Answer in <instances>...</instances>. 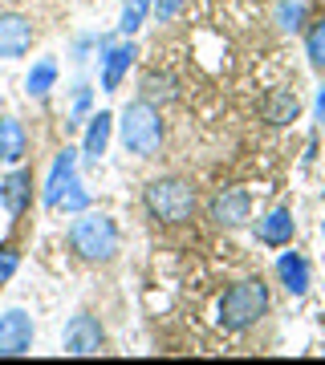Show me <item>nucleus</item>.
<instances>
[{"label": "nucleus", "instance_id": "1", "mask_svg": "<svg viewBox=\"0 0 325 365\" xmlns=\"http://www.w3.org/2000/svg\"><path fill=\"white\" fill-rule=\"evenodd\" d=\"M269 313V284L260 276H248L240 284H232L220 297V329L224 333H244Z\"/></svg>", "mask_w": 325, "mask_h": 365}, {"label": "nucleus", "instance_id": "2", "mask_svg": "<svg viewBox=\"0 0 325 365\" xmlns=\"http://www.w3.org/2000/svg\"><path fill=\"white\" fill-rule=\"evenodd\" d=\"M143 207L151 220L159 223H187L195 215V207H199V199H195V187L187 179H175V175H167V179H151L143 191Z\"/></svg>", "mask_w": 325, "mask_h": 365}, {"label": "nucleus", "instance_id": "3", "mask_svg": "<svg viewBox=\"0 0 325 365\" xmlns=\"http://www.w3.org/2000/svg\"><path fill=\"white\" fill-rule=\"evenodd\" d=\"M69 248L78 252L81 260L106 264L118 256V227L110 215L102 211H78V220L69 223Z\"/></svg>", "mask_w": 325, "mask_h": 365}, {"label": "nucleus", "instance_id": "4", "mask_svg": "<svg viewBox=\"0 0 325 365\" xmlns=\"http://www.w3.org/2000/svg\"><path fill=\"white\" fill-rule=\"evenodd\" d=\"M122 146H126L130 155L139 158H155L159 146H163V118H159V110L146 98H139V102H130L126 110H122Z\"/></svg>", "mask_w": 325, "mask_h": 365}, {"label": "nucleus", "instance_id": "5", "mask_svg": "<svg viewBox=\"0 0 325 365\" xmlns=\"http://www.w3.org/2000/svg\"><path fill=\"white\" fill-rule=\"evenodd\" d=\"M252 215V199H248L244 187H224V191H216L208 203V220L216 223V227H240V223Z\"/></svg>", "mask_w": 325, "mask_h": 365}, {"label": "nucleus", "instance_id": "6", "mask_svg": "<svg viewBox=\"0 0 325 365\" xmlns=\"http://www.w3.org/2000/svg\"><path fill=\"white\" fill-rule=\"evenodd\" d=\"M65 353L69 357H94V353H102V345H106V333H102V325L94 321L90 313H78L69 325H65Z\"/></svg>", "mask_w": 325, "mask_h": 365}, {"label": "nucleus", "instance_id": "7", "mask_svg": "<svg viewBox=\"0 0 325 365\" xmlns=\"http://www.w3.org/2000/svg\"><path fill=\"white\" fill-rule=\"evenodd\" d=\"M33 345V317L25 309L0 313V357H25Z\"/></svg>", "mask_w": 325, "mask_h": 365}, {"label": "nucleus", "instance_id": "8", "mask_svg": "<svg viewBox=\"0 0 325 365\" xmlns=\"http://www.w3.org/2000/svg\"><path fill=\"white\" fill-rule=\"evenodd\" d=\"M98 49H102V90L114 93L118 86H122V78H126L130 61L139 57V49H134V41H118V45H110V41H98Z\"/></svg>", "mask_w": 325, "mask_h": 365}, {"label": "nucleus", "instance_id": "9", "mask_svg": "<svg viewBox=\"0 0 325 365\" xmlns=\"http://www.w3.org/2000/svg\"><path fill=\"white\" fill-rule=\"evenodd\" d=\"M33 49V21L21 13H0V57H25Z\"/></svg>", "mask_w": 325, "mask_h": 365}, {"label": "nucleus", "instance_id": "10", "mask_svg": "<svg viewBox=\"0 0 325 365\" xmlns=\"http://www.w3.org/2000/svg\"><path fill=\"white\" fill-rule=\"evenodd\" d=\"M78 179V150H69V146H65L61 155L53 158V170H49V179H45V207H57V199L65 195V187H69V182Z\"/></svg>", "mask_w": 325, "mask_h": 365}, {"label": "nucleus", "instance_id": "11", "mask_svg": "<svg viewBox=\"0 0 325 365\" xmlns=\"http://www.w3.org/2000/svg\"><path fill=\"white\" fill-rule=\"evenodd\" d=\"M293 232H297V220H293V211L289 207H273L264 220L256 223V240L260 244H269V248H285V244H293Z\"/></svg>", "mask_w": 325, "mask_h": 365}, {"label": "nucleus", "instance_id": "12", "mask_svg": "<svg viewBox=\"0 0 325 365\" xmlns=\"http://www.w3.org/2000/svg\"><path fill=\"white\" fill-rule=\"evenodd\" d=\"M276 276H281V284H285L289 297H305L313 284V276H309V260L301 256V252H285L281 260H276Z\"/></svg>", "mask_w": 325, "mask_h": 365}, {"label": "nucleus", "instance_id": "13", "mask_svg": "<svg viewBox=\"0 0 325 365\" xmlns=\"http://www.w3.org/2000/svg\"><path fill=\"white\" fill-rule=\"evenodd\" d=\"M29 199H33V175H29V170H13L9 179L0 182V203H4V211H9L13 220L25 215Z\"/></svg>", "mask_w": 325, "mask_h": 365}, {"label": "nucleus", "instance_id": "14", "mask_svg": "<svg viewBox=\"0 0 325 365\" xmlns=\"http://www.w3.org/2000/svg\"><path fill=\"white\" fill-rule=\"evenodd\" d=\"M260 114H264L269 126H289V122H297V114H301L297 93L293 90H273L264 102H260Z\"/></svg>", "mask_w": 325, "mask_h": 365}, {"label": "nucleus", "instance_id": "15", "mask_svg": "<svg viewBox=\"0 0 325 365\" xmlns=\"http://www.w3.org/2000/svg\"><path fill=\"white\" fill-rule=\"evenodd\" d=\"M29 155V134L16 118H0V163H21Z\"/></svg>", "mask_w": 325, "mask_h": 365}, {"label": "nucleus", "instance_id": "16", "mask_svg": "<svg viewBox=\"0 0 325 365\" xmlns=\"http://www.w3.org/2000/svg\"><path fill=\"white\" fill-rule=\"evenodd\" d=\"M110 130H114V114L98 110V114L90 118V126H86V143H81V155L90 158V163H98V158L106 155V146H110Z\"/></svg>", "mask_w": 325, "mask_h": 365}, {"label": "nucleus", "instance_id": "17", "mask_svg": "<svg viewBox=\"0 0 325 365\" xmlns=\"http://www.w3.org/2000/svg\"><path fill=\"white\" fill-rule=\"evenodd\" d=\"M139 90H143V98L151 106H155V102H175V78H171V73H159V69L143 73Z\"/></svg>", "mask_w": 325, "mask_h": 365}, {"label": "nucleus", "instance_id": "18", "mask_svg": "<svg viewBox=\"0 0 325 365\" xmlns=\"http://www.w3.org/2000/svg\"><path fill=\"white\" fill-rule=\"evenodd\" d=\"M53 81H57V61H53V57H41L37 66L29 69V78H25L29 98H45V93L53 90Z\"/></svg>", "mask_w": 325, "mask_h": 365}, {"label": "nucleus", "instance_id": "19", "mask_svg": "<svg viewBox=\"0 0 325 365\" xmlns=\"http://www.w3.org/2000/svg\"><path fill=\"white\" fill-rule=\"evenodd\" d=\"M305 57L317 73H325V16H317L309 29H305Z\"/></svg>", "mask_w": 325, "mask_h": 365}, {"label": "nucleus", "instance_id": "20", "mask_svg": "<svg viewBox=\"0 0 325 365\" xmlns=\"http://www.w3.org/2000/svg\"><path fill=\"white\" fill-rule=\"evenodd\" d=\"M151 4H155V0H126V9H122V21H118V29H122L126 37H134V33L143 29L146 13H151Z\"/></svg>", "mask_w": 325, "mask_h": 365}, {"label": "nucleus", "instance_id": "21", "mask_svg": "<svg viewBox=\"0 0 325 365\" xmlns=\"http://www.w3.org/2000/svg\"><path fill=\"white\" fill-rule=\"evenodd\" d=\"M57 207H65V215H78V211L90 207V191H86V187H81L78 179H74L69 187H65V195L57 199Z\"/></svg>", "mask_w": 325, "mask_h": 365}, {"label": "nucleus", "instance_id": "22", "mask_svg": "<svg viewBox=\"0 0 325 365\" xmlns=\"http://www.w3.org/2000/svg\"><path fill=\"white\" fill-rule=\"evenodd\" d=\"M301 16H305V9H301L297 0H285V4L276 9V25L285 29V33H293V29H301Z\"/></svg>", "mask_w": 325, "mask_h": 365}, {"label": "nucleus", "instance_id": "23", "mask_svg": "<svg viewBox=\"0 0 325 365\" xmlns=\"http://www.w3.org/2000/svg\"><path fill=\"white\" fill-rule=\"evenodd\" d=\"M16 268H21V252H16L13 244H4V248H0V284H9L16 276Z\"/></svg>", "mask_w": 325, "mask_h": 365}, {"label": "nucleus", "instance_id": "24", "mask_svg": "<svg viewBox=\"0 0 325 365\" xmlns=\"http://www.w3.org/2000/svg\"><path fill=\"white\" fill-rule=\"evenodd\" d=\"M183 4H187V0H155V16L167 25V21H175V16L183 13Z\"/></svg>", "mask_w": 325, "mask_h": 365}, {"label": "nucleus", "instance_id": "25", "mask_svg": "<svg viewBox=\"0 0 325 365\" xmlns=\"http://www.w3.org/2000/svg\"><path fill=\"white\" fill-rule=\"evenodd\" d=\"M317 122H325V90L317 93Z\"/></svg>", "mask_w": 325, "mask_h": 365}]
</instances>
